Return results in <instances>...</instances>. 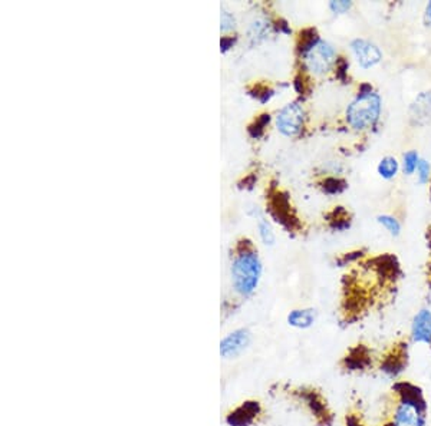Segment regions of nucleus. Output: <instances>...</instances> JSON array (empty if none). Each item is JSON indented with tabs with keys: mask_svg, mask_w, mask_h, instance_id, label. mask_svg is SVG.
<instances>
[{
	"mask_svg": "<svg viewBox=\"0 0 431 426\" xmlns=\"http://www.w3.org/2000/svg\"><path fill=\"white\" fill-rule=\"evenodd\" d=\"M334 61L335 49L329 44L321 41V39H318V41L305 52L306 68L317 75L328 72L334 65Z\"/></svg>",
	"mask_w": 431,
	"mask_h": 426,
	"instance_id": "nucleus-4",
	"label": "nucleus"
},
{
	"mask_svg": "<svg viewBox=\"0 0 431 426\" xmlns=\"http://www.w3.org/2000/svg\"><path fill=\"white\" fill-rule=\"evenodd\" d=\"M378 221H380L393 236H399V234H400V224H399V221H397L394 217H391V215H381V217H378Z\"/></svg>",
	"mask_w": 431,
	"mask_h": 426,
	"instance_id": "nucleus-12",
	"label": "nucleus"
},
{
	"mask_svg": "<svg viewBox=\"0 0 431 426\" xmlns=\"http://www.w3.org/2000/svg\"><path fill=\"white\" fill-rule=\"evenodd\" d=\"M425 12H427V13H425V15H427V22L431 23V2L427 5V11H425Z\"/></svg>",
	"mask_w": 431,
	"mask_h": 426,
	"instance_id": "nucleus-20",
	"label": "nucleus"
},
{
	"mask_svg": "<svg viewBox=\"0 0 431 426\" xmlns=\"http://www.w3.org/2000/svg\"><path fill=\"white\" fill-rule=\"evenodd\" d=\"M252 343V333L248 329H238L226 334L220 342V356L226 361L243 355Z\"/></svg>",
	"mask_w": 431,
	"mask_h": 426,
	"instance_id": "nucleus-5",
	"label": "nucleus"
},
{
	"mask_svg": "<svg viewBox=\"0 0 431 426\" xmlns=\"http://www.w3.org/2000/svg\"><path fill=\"white\" fill-rule=\"evenodd\" d=\"M417 173H418V180L421 184L427 182L430 178V164L424 160H420L418 167H417Z\"/></svg>",
	"mask_w": 431,
	"mask_h": 426,
	"instance_id": "nucleus-15",
	"label": "nucleus"
},
{
	"mask_svg": "<svg viewBox=\"0 0 431 426\" xmlns=\"http://www.w3.org/2000/svg\"><path fill=\"white\" fill-rule=\"evenodd\" d=\"M351 48H352V51H354V55H356L360 66L364 68V69H368V68L377 65L382 58L380 49L374 44H371L368 41H364V39H357V41L351 44Z\"/></svg>",
	"mask_w": 431,
	"mask_h": 426,
	"instance_id": "nucleus-8",
	"label": "nucleus"
},
{
	"mask_svg": "<svg viewBox=\"0 0 431 426\" xmlns=\"http://www.w3.org/2000/svg\"><path fill=\"white\" fill-rule=\"evenodd\" d=\"M317 322V312L313 308H295L288 315V325L295 329H309Z\"/></svg>",
	"mask_w": 431,
	"mask_h": 426,
	"instance_id": "nucleus-9",
	"label": "nucleus"
},
{
	"mask_svg": "<svg viewBox=\"0 0 431 426\" xmlns=\"http://www.w3.org/2000/svg\"><path fill=\"white\" fill-rule=\"evenodd\" d=\"M352 6L351 2H346V0H341V2H331L329 8L335 12V13H345L346 11H349Z\"/></svg>",
	"mask_w": 431,
	"mask_h": 426,
	"instance_id": "nucleus-17",
	"label": "nucleus"
},
{
	"mask_svg": "<svg viewBox=\"0 0 431 426\" xmlns=\"http://www.w3.org/2000/svg\"><path fill=\"white\" fill-rule=\"evenodd\" d=\"M408 387L399 392V398L391 409L389 422L385 426H427V405L415 387L413 391Z\"/></svg>",
	"mask_w": 431,
	"mask_h": 426,
	"instance_id": "nucleus-1",
	"label": "nucleus"
},
{
	"mask_svg": "<svg viewBox=\"0 0 431 426\" xmlns=\"http://www.w3.org/2000/svg\"><path fill=\"white\" fill-rule=\"evenodd\" d=\"M397 171H399V163H397V160L393 158V157H385L384 160H381V163H380V165H378V173H380V175H381L382 178H387V180L396 177Z\"/></svg>",
	"mask_w": 431,
	"mask_h": 426,
	"instance_id": "nucleus-10",
	"label": "nucleus"
},
{
	"mask_svg": "<svg viewBox=\"0 0 431 426\" xmlns=\"http://www.w3.org/2000/svg\"><path fill=\"white\" fill-rule=\"evenodd\" d=\"M303 108L299 104H289L278 115V128L282 134L288 137L296 135L303 125Z\"/></svg>",
	"mask_w": 431,
	"mask_h": 426,
	"instance_id": "nucleus-6",
	"label": "nucleus"
},
{
	"mask_svg": "<svg viewBox=\"0 0 431 426\" xmlns=\"http://www.w3.org/2000/svg\"><path fill=\"white\" fill-rule=\"evenodd\" d=\"M414 108L417 109L415 115H428L431 113V94H423L418 99H417V104L414 105Z\"/></svg>",
	"mask_w": 431,
	"mask_h": 426,
	"instance_id": "nucleus-11",
	"label": "nucleus"
},
{
	"mask_svg": "<svg viewBox=\"0 0 431 426\" xmlns=\"http://www.w3.org/2000/svg\"><path fill=\"white\" fill-rule=\"evenodd\" d=\"M267 123H269V115H262V118L257 120V123H256L253 127H250V130H249L250 134H252V137H255V138L260 137L262 132H263V127H265Z\"/></svg>",
	"mask_w": 431,
	"mask_h": 426,
	"instance_id": "nucleus-16",
	"label": "nucleus"
},
{
	"mask_svg": "<svg viewBox=\"0 0 431 426\" xmlns=\"http://www.w3.org/2000/svg\"><path fill=\"white\" fill-rule=\"evenodd\" d=\"M411 340L418 344L431 346V310L421 308L411 323Z\"/></svg>",
	"mask_w": 431,
	"mask_h": 426,
	"instance_id": "nucleus-7",
	"label": "nucleus"
},
{
	"mask_svg": "<svg viewBox=\"0 0 431 426\" xmlns=\"http://www.w3.org/2000/svg\"><path fill=\"white\" fill-rule=\"evenodd\" d=\"M233 44H234V39H231V37H223L221 42H220L223 51H227Z\"/></svg>",
	"mask_w": 431,
	"mask_h": 426,
	"instance_id": "nucleus-19",
	"label": "nucleus"
},
{
	"mask_svg": "<svg viewBox=\"0 0 431 426\" xmlns=\"http://www.w3.org/2000/svg\"><path fill=\"white\" fill-rule=\"evenodd\" d=\"M262 264L257 254L252 250L242 251L231 265V283L234 290L242 296H250L260 280Z\"/></svg>",
	"mask_w": 431,
	"mask_h": 426,
	"instance_id": "nucleus-2",
	"label": "nucleus"
},
{
	"mask_svg": "<svg viewBox=\"0 0 431 426\" xmlns=\"http://www.w3.org/2000/svg\"><path fill=\"white\" fill-rule=\"evenodd\" d=\"M233 26H234V19H233V16H231L230 13L224 12V13L221 15V29L226 30V29H230V27H233Z\"/></svg>",
	"mask_w": 431,
	"mask_h": 426,
	"instance_id": "nucleus-18",
	"label": "nucleus"
},
{
	"mask_svg": "<svg viewBox=\"0 0 431 426\" xmlns=\"http://www.w3.org/2000/svg\"><path fill=\"white\" fill-rule=\"evenodd\" d=\"M418 163H420V160H418V155H417L415 151L407 152L404 155V171L407 174H413L417 170Z\"/></svg>",
	"mask_w": 431,
	"mask_h": 426,
	"instance_id": "nucleus-13",
	"label": "nucleus"
},
{
	"mask_svg": "<svg viewBox=\"0 0 431 426\" xmlns=\"http://www.w3.org/2000/svg\"><path fill=\"white\" fill-rule=\"evenodd\" d=\"M381 113V98L378 94L365 91L357 96L346 109V121L354 130H367L372 127Z\"/></svg>",
	"mask_w": 431,
	"mask_h": 426,
	"instance_id": "nucleus-3",
	"label": "nucleus"
},
{
	"mask_svg": "<svg viewBox=\"0 0 431 426\" xmlns=\"http://www.w3.org/2000/svg\"><path fill=\"white\" fill-rule=\"evenodd\" d=\"M259 231H260V237L266 244H273L275 243V234H273V231L270 228V225L266 221H260L259 223Z\"/></svg>",
	"mask_w": 431,
	"mask_h": 426,
	"instance_id": "nucleus-14",
	"label": "nucleus"
}]
</instances>
